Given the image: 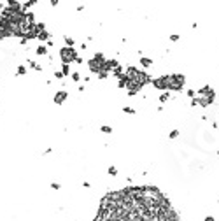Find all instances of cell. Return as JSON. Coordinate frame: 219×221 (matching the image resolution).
Instances as JSON below:
<instances>
[{
    "label": "cell",
    "mask_w": 219,
    "mask_h": 221,
    "mask_svg": "<svg viewBox=\"0 0 219 221\" xmlns=\"http://www.w3.org/2000/svg\"><path fill=\"white\" fill-rule=\"evenodd\" d=\"M126 76L132 81H135V83H139L140 86H146L151 83V77H149L146 72H140V70H137L135 67H128V70H126Z\"/></svg>",
    "instance_id": "6da1fadb"
},
{
    "label": "cell",
    "mask_w": 219,
    "mask_h": 221,
    "mask_svg": "<svg viewBox=\"0 0 219 221\" xmlns=\"http://www.w3.org/2000/svg\"><path fill=\"white\" fill-rule=\"evenodd\" d=\"M105 62H107V60L104 58V55L98 53V55L93 58L91 62H90V69H91L93 72H97V74H98L100 70H105Z\"/></svg>",
    "instance_id": "7a4b0ae2"
},
{
    "label": "cell",
    "mask_w": 219,
    "mask_h": 221,
    "mask_svg": "<svg viewBox=\"0 0 219 221\" xmlns=\"http://www.w3.org/2000/svg\"><path fill=\"white\" fill-rule=\"evenodd\" d=\"M184 76L182 74H172L170 76V90H174V91H181L184 86Z\"/></svg>",
    "instance_id": "3957f363"
},
{
    "label": "cell",
    "mask_w": 219,
    "mask_h": 221,
    "mask_svg": "<svg viewBox=\"0 0 219 221\" xmlns=\"http://www.w3.org/2000/svg\"><path fill=\"white\" fill-rule=\"evenodd\" d=\"M60 56L63 60V63H70V62H76L79 58L76 49H72V48H63V49L60 51Z\"/></svg>",
    "instance_id": "277c9868"
},
{
    "label": "cell",
    "mask_w": 219,
    "mask_h": 221,
    "mask_svg": "<svg viewBox=\"0 0 219 221\" xmlns=\"http://www.w3.org/2000/svg\"><path fill=\"white\" fill-rule=\"evenodd\" d=\"M153 86H156L158 90H165V91H168L170 90V76H161V77H158L153 81Z\"/></svg>",
    "instance_id": "5b68a950"
},
{
    "label": "cell",
    "mask_w": 219,
    "mask_h": 221,
    "mask_svg": "<svg viewBox=\"0 0 219 221\" xmlns=\"http://www.w3.org/2000/svg\"><path fill=\"white\" fill-rule=\"evenodd\" d=\"M198 95H200V97H205V98H210L212 102H214V98H216V91L212 90L210 86H203V88L198 91Z\"/></svg>",
    "instance_id": "8992f818"
},
{
    "label": "cell",
    "mask_w": 219,
    "mask_h": 221,
    "mask_svg": "<svg viewBox=\"0 0 219 221\" xmlns=\"http://www.w3.org/2000/svg\"><path fill=\"white\" fill-rule=\"evenodd\" d=\"M65 98H67V91H58L55 95V104H63Z\"/></svg>",
    "instance_id": "52a82bcc"
},
{
    "label": "cell",
    "mask_w": 219,
    "mask_h": 221,
    "mask_svg": "<svg viewBox=\"0 0 219 221\" xmlns=\"http://www.w3.org/2000/svg\"><path fill=\"white\" fill-rule=\"evenodd\" d=\"M140 65L147 69V67H151V65H153V60H149V58H140Z\"/></svg>",
    "instance_id": "ba28073f"
},
{
    "label": "cell",
    "mask_w": 219,
    "mask_h": 221,
    "mask_svg": "<svg viewBox=\"0 0 219 221\" xmlns=\"http://www.w3.org/2000/svg\"><path fill=\"white\" fill-rule=\"evenodd\" d=\"M46 53H48V48L46 46H39L37 48V55H46Z\"/></svg>",
    "instance_id": "9c48e42d"
},
{
    "label": "cell",
    "mask_w": 219,
    "mask_h": 221,
    "mask_svg": "<svg viewBox=\"0 0 219 221\" xmlns=\"http://www.w3.org/2000/svg\"><path fill=\"white\" fill-rule=\"evenodd\" d=\"M39 39H41V41H46V39H49V34H48L46 30H42V32L39 34Z\"/></svg>",
    "instance_id": "30bf717a"
},
{
    "label": "cell",
    "mask_w": 219,
    "mask_h": 221,
    "mask_svg": "<svg viewBox=\"0 0 219 221\" xmlns=\"http://www.w3.org/2000/svg\"><path fill=\"white\" fill-rule=\"evenodd\" d=\"M168 98H170L168 91H167V93H161V97H160V102H161V104H165V102H167Z\"/></svg>",
    "instance_id": "8fae6325"
},
{
    "label": "cell",
    "mask_w": 219,
    "mask_h": 221,
    "mask_svg": "<svg viewBox=\"0 0 219 221\" xmlns=\"http://www.w3.org/2000/svg\"><path fill=\"white\" fill-rule=\"evenodd\" d=\"M37 0H26L25 4H23V7H32V5H35Z\"/></svg>",
    "instance_id": "7c38bea8"
},
{
    "label": "cell",
    "mask_w": 219,
    "mask_h": 221,
    "mask_svg": "<svg viewBox=\"0 0 219 221\" xmlns=\"http://www.w3.org/2000/svg\"><path fill=\"white\" fill-rule=\"evenodd\" d=\"M179 137V130H172L170 132V139H177Z\"/></svg>",
    "instance_id": "4fadbf2b"
},
{
    "label": "cell",
    "mask_w": 219,
    "mask_h": 221,
    "mask_svg": "<svg viewBox=\"0 0 219 221\" xmlns=\"http://www.w3.org/2000/svg\"><path fill=\"white\" fill-rule=\"evenodd\" d=\"M65 42H67V46H69V48H72V46H74V41H72L70 37H65Z\"/></svg>",
    "instance_id": "5bb4252c"
},
{
    "label": "cell",
    "mask_w": 219,
    "mask_h": 221,
    "mask_svg": "<svg viewBox=\"0 0 219 221\" xmlns=\"http://www.w3.org/2000/svg\"><path fill=\"white\" fill-rule=\"evenodd\" d=\"M102 132H104V134H111L112 128H111V127H102Z\"/></svg>",
    "instance_id": "9a60e30c"
},
{
    "label": "cell",
    "mask_w": 219,
    "mask_h": 221,
    "mask_svg": "<svg viewBox=\"0 0 219 221\" xmlns=\"http://www.w3.org/2000/svg\"><path fill=\"white\" fill-rule=\"evenodd\" d=\"M25 72H26V69H25V67H18V74H19V76H23V74H25Z\"/></svg>",
    "instance_id": "2e32d148"
},
{
    "label": "cell",
    "mask_w": 219,
    "mask_h": 221,
    "mask_svg": "<svg viewBox=\"0 0 219 221\" xmlns=\"http://www.w3.org/2000/svg\"><path fill=\"white\" fill-rule=\"evenodd\" d=\"M30 67H32V69H35V70H41V67H39L35 62H30Z\"/></svg>",
    "instance_id": "e0dca14e"
},
{
    "label": "cell",
    "mask_w": 219,
    "mask_h": 221,
    "mask_svg": "<svg viewBox=\"0 0 219 221\" xmlns=\"http://www.w3.org/2000/svg\"><path fill=\"white\" fill-rule=\"evenodd\" d=\"M109 174H111V176H116V174H118V170H116L114 167H109Z\"/></svg>",
    "instance_id": "ac0fdd59"
},
{
    "label": "cell",
    "mask_w": 219,
    "mask_h": 221,
    "mask_svg": "<svg viewBox=\"0 0 219 221\" xmlns=\"http://www.w3.org/2000/svg\"><path fill=\"white\" fill-rule=\"evenodd\" d=\"M125 112H128V114H133L135 111L132 109V107H125Z\"/></svg>",
    "instance_id": "d6986e66"
},
{
    "label": "cell",
    "mask_w": 219,
    "mask_h": 221,
    "mask_svg": "<svg viewBox=\"0 0 219 221\" xmlns=\"http://www.w3.org/2000/svg\"><path fill=\"white\" fill-rule=\"evenodd\" d=\"M63 74H65V76L69 74V63H63Z\"/></svg>",
    "instance_id": "ffe728a7"
},
{
    "label": "cell",
    "mask_w": 219,
    "mask_h": 221,
    "mask_svg": "<svg viewBox=\"0 0 219 221\" xmlns=\"http://www.w3.org/2000/svg\"><path fill=\"white\" fill-rule=\"evenodd\" d=\"M170 41H172V42H177V41H179V35H170Z\"/></svg>",
    "instance_id": "44dd1931"
},
{
    "label": "cell",
    "mask_w": 219,
    "mask_h": 221,
    "mask_svg": "<svg viewBox=\"0 0 219 221\" xmlns=\"http://www.w3.org/2000/svg\"><path fill=\"white\" fill-rule=\"evenodd\" d=\"M188 97H191V98H195V91H193V90H188Z\"/></svg>",
    "instance_id": "7402d4cb"
},
{
    "label": "cell",
    "mask_w": 219,
    "mask_h": 221,
    "mask_svg": "<svg viewBox=\"0 0 219 221\" xmlns=\"http://www.w3.org/2000/svg\"><path fill=\"white\" fill-rule=\"evenodd\" d=\"M72 79H74V81H79V74H77V72H76V74H72Z\"/></svg>",
    "instance_id": "603a6c76"
},
{
    "label": "cell",
    "mask_w": 219,
    "mask_h": 221,
    "mask_svg": "<svg viewBox=\"0 0 219 221\" xmlns=\"http://www.w3.org/2000/svg\"><path fill=\"white\" fill-rule=\"evenodd\" d=\"M203 221H216V219H214V218H212V216H207V218H205Z\"/></svg>",
    "instance_id": "cb8c5ba5"
},
{
    "label": "cell",
    "mask_w": 219,
    "mask_h": 221,
    "mask_svg": "<svg viewBox=\"0 0 219 221\" xmlns=\"http://www.w3.org/2000/svg\"><path fill=\"white\" fill-rule=\"evenodd\" d=\"M58 2H60V0H51V4H53V5H58Z\"/></svg>",
    "instance_id": "d4e9b609"
},
{
    "label": "cell",
    "mask_w": 219,
    "mask_h": 221,
    "mask_svg": "<svg viewBox=\"0 0 219 221\" xmlns=\"http://www.w3.org/2000/svg\"><path fill=\"white\" fill-rule=\"evenodd\" d=\"M217 156H219V151H217Z\"/></svg>",
    "instance_id": "484cf974"
}]
</instances>
